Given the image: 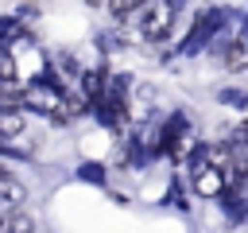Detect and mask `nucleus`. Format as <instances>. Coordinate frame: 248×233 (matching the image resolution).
Segmentation results:
<instances>
[{"mask_svg":"<svg viewBox=\"0 0 248 233\" xmlns=\"http://www.w3.org/2000/svg\"><path fill=\"white\" fill-rule=\"evenodd\" d=\"M170 23H174V8H170V0H140L136 4V27H140V35L143 39H163L167 31H170Z\"/></svg>","mask_w":248,"mask_h":233,"instance_id":"f257e3e1","label":"nucleus"},{"mask_svg":"<svg viewBox=\"0 0 248 233\" xmlns=\"http://www.w3.org/2000/svg\"><path fill=\"white\" fill-rule=\"evenodd\" d=\"M194 190H198L202 198L225 194V171H221V163H213L209 155H198V159H194Z\"/></svg>","mask_w":248,"mask_h":233,"instance_id":"f03ea898","label":"nucleus"},{"mask_svg":"<svg viewBox=\"0 0 248 233\" xmlns=\"http://www.w3.org/2000/svg\"><path fill=\"white\" fill-rule=\"evenodd\" d=\"M0 233H35V221H31V214H23V210H8V214L0 217Z\"/></svg>","mask_w":248,"mask_h":233,"instance_id":"7ed1b4c3","label":"nucleus"},{"mask_svg":"<svg viewBox=\"0 0 248 233\" xmlns=\"http://www.w3.org/2000/svg\"><path fill=\"white\" fill-rule=\"evenodd\" d=\"M225 66H229V70H244V66H248V39H244V35L229 43V50H225Z\"/></svg>","mask_w":248,"mask_h":233,"instance_id":"20e7f679","label":"nucleus"},{"mask_svg":"<svg viewBox=\"0 0 248 233\" xmlns=\"http://www.w3.org/2000/svg\"><path fill=\"white\" fill-rule=\"evenodd\" d=\"M89 4H105V0H89Z\"/></svg>","mask_w":248,"mask_h":233,"instance_id":"39448f33","label":"nucleus"}]
</instances>
